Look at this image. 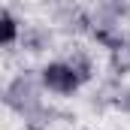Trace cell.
Masks as SVG:
<instances>
[{"label":"cell","mask_w":130,"mask_h":130,"mask_svg":"<svg viewBox=\"0 0 130 130\" xmlns=\"http://www.w3.org/2000/svg\"><path fill=\"white\" fill-rule=\"evenodd\" d=\"M42 85L55 94H73L82 82H85V73L79 70L76 64H64V61H55L42 70Z\"/></svg>","instance_id":"obj_1"},{"label":"cell","mask_w":130,"mask_h":130,"mask_svg":"<svg viewBox=\"0 0 130 130\" xmlns=\"http://www.w3.org/2000/svg\"><path fill=\"white\" fill-rule=\"evenodd\" d=\"M6 106L21 112V115H30L36 109V88L27 76H18L9 88H6Z\"/></svg>","instance_id":"obj_2"},{"label":"cell","mask_w":130,"mask_h":130,"mask_svg":"<svg viewBox=\"0 0 130 130\" xmlns=\"http://www.w3.org/2000/svg\"><path fill=\"white\" fill-rule=\"evenodd\" d=\"M112 52V70L115 73H130V42H118V45H112L109 48Z\"/></svg>","instance_id":"obj_3"},{"label":"cell","mask_w":130,"mask_h":130,"mask_svg":"<svg viewBox=\"0 0 130 130\" xmlns=\"http://www.w3.org/2000/svg\"><path fill=\"white\" fill-rule=\"evenodd\" d=\"M15 36H18V21L12 18L9 9H3V15H0V45H12Z\"/></svg>","instance_id":"obj_4"}]
</instances>
